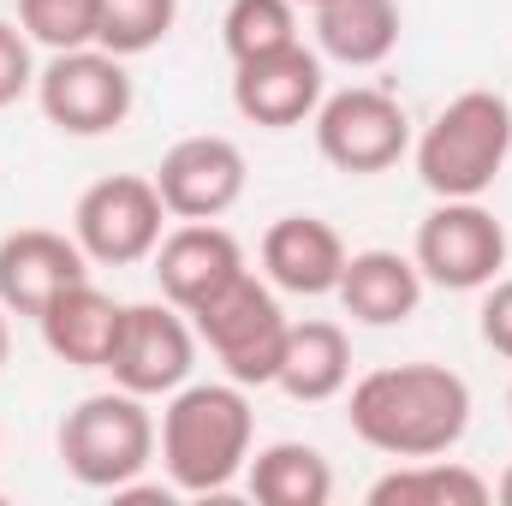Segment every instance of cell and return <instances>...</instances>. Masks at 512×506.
Returning a JSON list of instances; mask_svg holds the SVG:
<instances>
[{"label": "cell", "mask_w": 512, "mask_h": 506, "mask_svg": "<svg viewBox=\"0 0 512 506\" xmlns=\"http://www.w3.org/2000/svg\"><path fill=\"white\" fill-rule=\"evenodd\" d=\"M346 423L364 447L387 459L453 453L471 429V381L447 364H387L352 381Z\"/></svg>", "instance_id": "6da1fadb"}, {"label": "cell", "mask_w": 512, "mask_h": 506, "mask_svg": "<svg viewBox=\"0 0 512 506\" xmlns=\"http://www.w3.org/2000/svg\"><path fill=\"white\" fill-rule=\"evenodd\" d=\"M251 441L256 411L239 381H185L161 405L155 447L173 495H227L251 465Z\"/></svg>", "instance_id": "7a4b0ae2"}, {"label": "cell", "mask_w": 512, "mask_h": 506, "mask_svg": "<svg viewBox=\"0 0 512 506\" xmlns=\"http://www.w3.org/2000/svg\"><path fill=\"white\" fill-rule=\"evenodd\" d=\"M512 155V102L495 90L453 96L411 143L417 179L429 197H483Z\"/></svg>", "instance_id": "3957f363"}, {"label": "cell", "mask_w": 512, "mask_h": 506, "mask_svg": "<svg viewBox=\"0 0 512 506\" xmlns=\"http://www.w3.org/2000/svg\"><path fill=\"white\" fill-rule=\"evenodd\" d=\"M54 447H60V465H66L72 483L120 495L126 483H137L149 471V459H155V417H149V405L137 393L108 387V393L78 399L60 417Z\"/></svg>", "instance_id": "277c9868"}, {"label": "cell", "mask_w": 512, "mask_h": 506, "mask_svg": "<svg viewBox=\"0 0 512 506\" xmlns=\"http://www.w3.org/2000/svg\"><path fill=\"white\" fill-rule=\"evenodd\" d=\"M191 328L215 352V364L227 370V381H239V387H274L292 322H286V310H280V298H274L268 280H256L251 268H245L227 292H215L203 310H191Z\"/></svg>", "instance_id": "5b68a950"}, {"label": "cell", "mask_w": 512, "mask_h": 506, "mask_svg": "<svg viewBox=\"0 0 512 506\" xmlns=\"http://www.w3.org/2000/svg\"><path fill=\"white\" fill-rule=\"evenodd\" d=\"M131 72L120 54L108 48H66L48 54V66H36V108L42 120L66 137H108L131 120Z\"/></svg>", "instance_id": "8992f818"}, {"label": "cell", "mask_w": 512, "mask_h": 506, "mask_svg": "<svg viewBox=\"0 0 512 506\" xmlns=\"http://www.w3.org/2000/svg\"><path fill=\"white\" fill-rule=\"evenodd\" d=\"M411 262L423 268V286L483 292L507 268V227L483 209V197H435V209L417 221Z\"/></svg>", "instance_id": "52a82bcc"}, {"label": "cell", "mask_w": 512, "mask_h": 506, "mask_svg": "<svg viewBox=\"0 0 512 506\" xmlns=\"http://www.w3.org/2000/svg\"><path fill=\"white\" fill-rule=\"evenodd\" d=\"M161 233H167V203H161L155 179H143V173H108V179H96L78 197V209H72V239L102 268L149 262L155 245H161Z\"/></svg>", "instance_id": "ba28073f"}, {"label": "cell", "mask_w": 512, "mask_h": 506, "mask_svg": "<svg viewBox=\"0 0 512 506\" xmlns=\"http://www.w3.org/2000/svg\"><path fill=\"white\" fill-rule=\"evenodd\" d=\"M310 126H316L322 161L340 173H387L411 149V120H405L399 96H387L376 84H352V90L322 96Z\"/></svg>", "instance_id": "9c48e42d"}, {"label": "cell", "mask_w": 512, "mask_h": 506, "mask_svg": "<svg viewBox=\"0 0 512 506\" xmlns=\"http://www.w3.org/2000/svg\"><path fill=\"white\" fill-rule=\"evenodd\" d=\"M197 370V328L179 304H126V322H120V340H114V358H108V376L114 387H126L137 399H167L179 393Z\"/></svg>", "instance_id": "30bf717a"}, {"label": "cell", "mask_w": 512, "mask_h": 506, "mask_svg": "<svg viewBox=\"0 0 512 506\" xmlns=\"http://www.w3.org/2000/svg\"><path fill=\"white\" fill-rule=\"evenodd\" d=\"M149 179H155V191H161L173 221H221L245 197L251 167H245V149L233 137L197 131V137H179Z\"/></svg>", "instance_id": "8fae6325"}, {"label": "cell", "mask_w": 512, "mask_h": 506, "mask_svg": "<svg viewBox=\"0 0 512 506\" xmlns=\"http://www.w3.org/2000/svg\"><path fill=\"white\" fill-rule=\"evenodd\" d=\"M322 96H328L322 90V54L304 42L233 66V108H239V120H251L262 131H292L316 120Z\"/></svg>", "instance_id": "7c38bea8"}, {"label": "cell", "mask_w": 512, "mask_h": 506, "mask_svg": "<svg viewBox=\"0 0 512 506\" xmlns=\"http://www.w3.org/2000/svg\"><path fill=\"white\" fill-rule=\"evenodd\" d=\"M149 262H155L161 298L191 316V310H203L215 292H227L245 274V245L221 221H179L173 233H161Z\"/></svg>", "instance_id": "4fadbf2b"}, {"label": "cell", "mask_w": 512, "mask_h": 506, "mask_svg": "<svg viewBox=\"0 0 512 506\" xmlns=\"http://www.w3.org/2000/svg\"><path fill=\"white\" fill-rule=\"evenodd\" d=\"M90 280V256L54 227H18L0 239V304L6 316H42L66 286Z\"/></svg>", "instance_id": "5bb4252c"}, {"label": "cell", "mask_w": 512, "mask_h": 506, "mask_svg": "<svg viewBox=\"0 0 512 506\" xmlns=\"http://www.w3.org/2000/svg\"><path fill=\"white\" fill-rule=\"evenodd\" d=\"M346 256H352L346 239L322 215H280L262 233V274L274 292H292V298H328L340 286Z\"/></svg>", "instance_id": "9a60e30c"}, {"label": "cell", "mask_w": 512, "mask_h": 506, "mask_svg": "<svg viewBox=\"0 0 512 506\" xmlns=\"http://www.w3.org/2000/svg\"><path fill=\"white\" fill-rule=\"evenodd\" d=\"M120 322H126V304H114L96 280L66 286V292L36 316L42 346H48L60 364H72V370H108L114 340H120Z\"/></svg>", "instance_id": "2e32d148"}, {"label": "cell", "mask_w": 512, "mask_h": 506, "mask_svg": "<svg viewBox=\"0 0 512 506\" xmlns=\"http://www.w3.org/2000/svg\"><path fill=\"white\" fill-rule=\"evenodd\" d=\"M334 298H340L346 316L364 322V328H399V322H411L417 304H423V268L399 251H382V245H376V251H352L346 268H340Z\"/></svg>", "instance_id": "e0dca14e"}, {"label": "cell", "mask_w": 512, "mask_h": 506, "mask_svg": "<svg viewBox=\"0 0 512 506\" xmlns=\"http://www.w3.org/2000/svg\"><path fill=\"white\" fill-rule=\"evenodd\" d=\"M352 381V340L340 322H292L286 328V352H280V376L274 387L298 405H322V399H340Z\"/></svg>", "instance_id": "ac0fdd59"}, {"label": "cell", "mask_w": 512, "mask_h": 506, "mask_svg": "<svg viewBox=\"0 0 512 506\" xmlns=\"http://www.w3.org/2000/svg\"><path fill=\"white\" fill-rule=\"evenodd\" d=\"M399 0H328L316 6V54L340 66H382L399 48Z\"/></svg>", "instance_id": "d6986e66"}, {"label": "cell", "mask_w": 512, "mask_h": 506, "mask_svg": "<svg viewBox=\"0 0 512 506\" xmlns=\"http://www.w3.org/2000/svg\"><path fill=\"white\" fill-rule=\"evenodd\" d=\"M495 483L459 459H405L370 483V506H489Z\"/></svg>", "instance_id": "ffe728a7"}, {"label": "cell", "mask_w": 512, "mask_h": 506, "mask_svg": "<svg viewBox=\"0 0 512 506\" xmlns=\"http://www.w3.org/2000/svg\"><path fill=\"white\" fill-rule=\"evenodd\" d=\"M245 483L262 506H328L334 501V465L310 441H268L251 453Z\"/></svg>", "instance_id": "44dd1931"}, {"label": "cell", "mask_w": 512, "mask_h": 506, "mask_svg": "<svg viewBox=\"0 0 512 506\" xmlns=\"http://www.w3.org/2000/svg\"><path fill=\"white\" fill-rule=\"evenodd\" d=\"M179 24V0H96V48L137 60L161 48Z\"/></svg>", "instance_id": "7402d4cb"}, {"label": "cell", "mask_w": 512, "mask_h": 506, "mask_svg": "<svg viewBox=\"0 0 512 506\" xmlns=\"http://www.w3.org/2000/svg\"><path fill=\"white\" fill-rule=\"evenodd\" d=\"M221 42L239 60H256V54H280L298 42V6L292 0H233L227 18H221Z\"/></svg>", "instance_id": "603a6c76"}, {"label": "cell", "mask_w": 512, "mask_h": 506, "mask_svg": "<svg viewBox=\"0 0 512 506\" xmlns=\"http://www.w3.org/2000/svg\"><path fill=\"white\" fill-rule=\"evenodd\" d=\"M18 30L48 54L90 48L96 42V0H18Z\"/></svg>", "instance_id": "cb8c5ba5"}, {"label": "cell", "mask_w": 512, "mask_h": 506, "mask_svg": "<svg viewBox=\"0 0 512 506\" xmlns=\"http://www.w3.org/2000/svg\"><path fill=\"white\" fill-rule=\"evenodd\" d=\"M30 48H36V42H30L18 24L0 18V108H12L18 96L36 90V54H30Z\"/></svg>", "instance_id": "d4e9b609"}, {"label": "cell", "mask_w": 512, "mask_h": 506, "mask_svg": "<svg viewBox=\"0 0 512 506\" xmlns=\"http://www.w3.org/2000/svg\"><path fill=\"white\" fill-rule=\"evenodd\" d=\"M477 334L495 358L512 364V280H489L483 286V310H477Z\"/></svg>", "instance_id": "484cf974"}, {"label": "cell", "mask_w": 512, "mask_h": 506, "mask_svg": "<svg viewBox=\"0 0 512 506\" xmlns=\"http://www.w3.org/2000/svg\"><path fill=\"white\" fill-rule=\"evenodd\" d=\"M6 352H12V328H6V304H0V370H6Z\"/></svg>", "instance_id": "4316f807"}, {"label": "cell", "mask_w": 512, "mask_h": 506, "mask_svg": "<svg viewBox=\"0 0 512 506\" xmlns=\"http://www.w3.org/2000/svg\"><path fill=\"white\" fill-rule=\"evenodd\" d=\"M495 495H501V501L512 506V465H507V471H501V477H495Z\"/></svg>", "instance_id": "83f0119b"}, {"label": "cell", "mask_w": 512, "mask_h": 506, "mask_svg": "<svg viewBox=\"0 0 512 506\" xmlns=\"http://www.w3.org/2000/svg\"><path fill=\"white\" fill-rule=\"evenodd\" d=\"M292 6H310V12H316V6H328V0H292Z\"/></svg>", "instance_id": "f1b7e54d"}, {"label": "cell", "mask_w": 512, "mask_h": 506, "mask_svg": "<svg viewBox=\"0 0 512 506\" xmlns=\"http://www.w3.org/2000/svg\"><path fill=\"white\" fill-rule=\"evenodd\" d=\"M507 411H512V387H507Z\"/></svg>", "instance_id": "f546056e"}]
</instances>
